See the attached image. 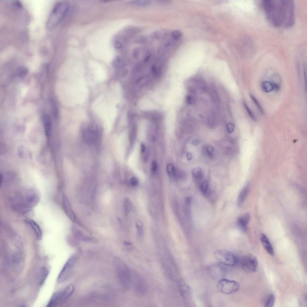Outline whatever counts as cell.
I'll return each mask as SVG.
<instances>
[{
	"instance_id": "obj_1",
	"label": "cell",
	"mask_w": 307,
	"mask_h": 307,
	"mask_svg": "<svg viewBox=\"0 0 307 307\" xmlns=\"http://www.w3.org/2000/svg\"><path fill=\"white\" fill-rule=\"evenodd\" d=\"M262 6L267 20L276 27H290L295 22L294 4L288 0H265Z\"/></svg>"
},
{
	"instance_id": "obj_2",
	"label": "cell",
	"mask_w": 307,
	"mask_h": 307,
	"mask_svg": "<svg viewBox=\"0 0 307 307\" xmlns=\"http://www.w3.org/2000/svg\"><path fill=\"white\" fill-rule=\"evenodd\" d=\"M18 196L16 198L15 205L17 209L24 214L35 207L40 199L38 192L34 190L27 191L24 194Z\"/></svg>"
},
{
	"instance_id": "obj_3",
	"label": "cell",
	"mask_w": 307,
	"mask_h": 307,
	"mask_svg": "<svg viewBox=\"0 0 307 307\" xmlns=\"http://www.w3.org/2000/svg\"><path fill=\"white\" fill-rule=\"evenodd\" d=\"M69 3L62 1L57 3L51 12L47 23L48 29H52L57 26L63 19L69 8Z\"/></svg>"
},
{
	"instance_id": "obj_4",
	"label": "cell",
	"mask_w": 307,
	"mask_h": 307,
	"mask_svg": "<svg viewBox=\"0 0 307 307\" xmlns=\"http://www.w3.org/2000/svg\"><path fill=\"white\" fill-rule=\"evenodd\" d=\"M114 262L119 283L124 289L128 290L132 281V273L127 265L120 258L115 257Z\"/></svg>"
},
{
	"instance_id": "obj_5",
	"label": "cell",
	"mask_w": 307,
	"mask_h": 307,
	"mask_svg": "<svg viewBox=\"0 0 307 307\" xmlns=\"http://www.w3.org/2000/svg\"><path fill=\"white\" fill-rule=\"evenodd\" d=\"M75 289L74 285L71 284L62 290L54 293L51 297L47 306L52 307L65 302L72 294Z\"/></svg>"
},
{
	"instance_id": "obj_6",
	"label": "cell",
	"mask_w": 307,
	"mask_h": 307,
	"mask_svg": "<svg viewBox=\"0 0 307 307\" xmlns=\"http://www.w3.org/2000/svg\"><path fill=\"white\" fill-rule=\"evenodd\" d=\"M214 255L220 264L225 266H234L238 261V257L235 254L225 249L217 250L214 252Z\"/></svg>"
},
{
	"instance_id": "obj_7",
	"label": "cell",
	"mask_w": 307,
	"mask_h": 307,
	"mask_svg": "<svg viewBox=\"0 0 307 307\" xmlns=\"http://www.w3.org/2000/svg\"><path fill=\"white\" fill-rule=\"evenodd\" d=\"M77 254H75L72 255L66 261L58 277V283L65 282L71 276L78 259Z\"/></svg>"
},
{
	"instance_id": "obj_8",
	"label": "cell",
	"mask_w": 307,
	"mask_h": 307,
	"mask_svg": "<svg viewBox=\"0 0 307 307\" xmlns=\"http://www.w3.org/2000/svg\"><path fill=\"white\" fill-rule=\"evenodd\" d=\"M217 287L219 291L226 294H230L238 291L240 288L239 284L235 281L226 279L224 278L219 280Z\"/></svg>"
},
{
	"instance_id": "obj_9",
	"label": "cell",
	"mask_w": 307,
	"mask_h": 307,
	"mask_svg": "<svg viewBox=\"0 0 307 307\" xmlns=\"http://www.w3.org/2000/svg\"><path fill=\"white\" fill-rule=\"evenodd\" d=\"M243 269L248 272H253L257 271L259 263L256 257L251 254H247L244 256L241 261Z\"/></svg>"
},
{
	"instance_id": "obj_10",
	"label": "cell",
	"mask_w": 307,
	"mask_h": 307,
	"mask_svg": "<svg viewBox=\"0 0 307 307\" xmlns=\"http://www.w3.org/2000/svg\"><path fill=\"white\" fill-rule=\"evenodd\" d=\"M133 280L136 293L140 296L145 295L147 292L148 288L144 278L136 273H134Z\"/></svg>"
},
{
	"instance_id": "obj_11",
	"label": "cell",
	"mask_w": 307,
	"mask_h": 307,
	"mask_svg": "<svg viewBox=\"0 0 307 307\" xmlns=\"http://www.w3.org/2000/svg\"><path fill=\"white\" fill-rule=\"evenodd\" d=\"M208 269L210 275L215 280H220L224 278L226 270L221 264H213L209 266Z\"/></svg>"
},
{
	"instance_id": "obj_12",
	"label": "cell",
	"mask_w": 307,
	"mask_h": 307,
	"mask_svg": "<svg viewBox=\"0 0 307 307\" xmlns=\"http://www.w3.org/2000/svg\"><path fill=\"white\" fill-rule=\"evenodd\" d=\"M25 222L32 228L36 239L38 241L41 240L42 238V232L39 225L34 221L30 219H25Z\"/></svg>"
},
{
	"instance_id": "obj_13",
	"label": "cell",
	"mask_w": 307,
	"mask_h": 307,
	"mask_svg": "<svg viewBox=\"0 0 307 307\" xmlns=\"http://www.w3.org/2000/svg\"><path fill=\"white\" fill-rule=\"evenodd\" d=\"M62 203L64 210L67 216L72 220H75L76 218L75 214L65 194L63 195Z\"/></svg>"
},
{
	"instance_id": "obj_14",
	"label": "cell",
	"mask_w": 307,
	"mask_h": 307,
	"mask_svg": "<svg viewBox=\"0 0 307 307\" xmlns=\"http://www.w3.org/2000/svg\"><path fill=\"white\" fill-rule=\"evenodd\" d=\"M250 218V215L248 213L244 214L238 218L237 221L238 226L243 232L247 231Z\"/></svg>"
},
{
	"instance_id": "obj_15",
	"label": "cell",
	"mask_w": 307,
	"mask_h": 307,
	"mask_svg": "<svg viewBox=\"0 0 307 307\" xmlns=\"http://www.w3.org/2000/svg\"><path fill=\"white\" fill-rule=\"evenodd\" d=\"M260 240L262 245L266 251L271 255H273L274 251L268 238L264 234L260 235Z\"/></svg>"
},
{
	"instance_id": "obj_16",
	"label": "cell",
	"mask_w": 307,
	"mask_h": 307,
	"mask_svg": "<svg viewBox=\"0 0 307 307\" xmlns=\"http://www.w3.org/2000/svg\"><path fill=\"white\" fill-rule=\"evenodd\" d=\"M50 272L47 266H44L40 269L37 276V282L40 286H42L46 281Z\"/></svg>"
},
{
	"instance_id": "obj_17",
	"label": "cell",
	"mask_w": 307,
	"mask_h": 307,
	"mask_svg": "<svg viewBox=\"0 0 307 307\" xmlns=\"http://www.w3.org/2000/svg\"><path fill=\"white\" fill-rule=\"evenodd\" d=\"M249 184H247L240 192L237 200L238 206H241L245 200L249 191Z\"/></svg>"
},
{
	"instance_id": "obj_18",
	"label": "cell",
	"mask_w": 307,
	"mask_h": 307,
	"mask_svg": "<svg viewBox=\"0 0 307 307\" xmlns=\"http://www.w3.org/2000/svg\"><path fill=\"white\" fill-rule=\"evenodd\" d=\"M12 262L15 268L20 267L23 262V258L21 254L18 252L15 253L12 255Z\"/></svg>"
},
{
	"instance_id": "obj_19",
	"label": "cell",
	"mask_w": 307,
	"mask_h": 307,
	"mask_svg": "<svg viewBox=\"0 0 307 307\" xmlns=\"http://www.w3.org/2000/svg\"><path fill=\"white\" fill-rule=\"evenodd\" d=\"M179 290L181 295L185 299H186L189 294V288L186 284L181 283L179 285Z\"/></svg>"
},
{
	"instance_id": "obj_20",
	"label": "cell",
	"mask_w": 307,
	"mask_h": 307,
	"mask_svg": "<svg viewBox=\"0 0 307 307\" xmlns=\"http://www.w3.org/2000/svg\"><path fill=\"white\" fill-rule=\"evenodd\" d=\"M261 87L264 91L266 93H269L274 90L272 83L269 81H265L261 84Z\"/></svg>"
},
{
	"instance_id": "obj_21",
	"label": "cell",
	"mask_w": 307,
	"mask_h": 307,
	"mask_svg": "<svg viewBox=\"0 0 307 307\" xmlns=\"http://www.w3.org/2000/svg\"><path fill=\"white\" fill-rule=\"evenodd\" d=\"M275 298L273 294H270L267 297L265 302V306L267 307H271L274 306Z\"/></svg>"
},
{
	"instance_id": "obj_22",
	"label": "cell",
	"mask_w": 307,
	"mask_h": 307,
	"mask_svg": "<svg viewBox=\"0 0 307 307\" xmlns=\"http://www.w3.org/2000/svg\"><path fill=\"white\" fill-rule=\"evenodd\" d=\"M28 73L27 69L25 67H20L17 69L16 73L17 75L20 77H22L26 76Z\"/></svg>"
},
{
	"instance_id": "obj_23",
	"label": "cell",
	"mask_w": 307,
	"mask_h": 307,
	"mask_svg": "<svg viewBox=\"0 0 307 307\" xmlns=\"http://www.w3.org/2000/svg\"><path fill=\"white\" fill-rule=\"evenodd\" d=\"M112 64L114 66L119 68L122 67L124 65L122 59L119 56H117L114 58L112 61Z\"/></svg>"
},
{
	"instance_id": "obj_24",
	"label": "cell",
	"mask_w": 307,
	"mask_h": 307,
	"mask_svg": "<svg viewBox=\"0 0 307 307\" xmlns=\"http://www.w3.org/2000/svg\"><path fill=\"white\" fill-rule=\"evenodd\" d=\"M167 171L169 175L171 177H174L176 175V170L172 164H168L167 166Z\"/></svg>"
},
{
	"instance_id": "obj_25",
	"label": "cell",
	"mask_w": 307,
	"mask_h": 307,
	"mask_svg": "<svg viewBox=\"0 0 307 307\" xmlns=\"http://www.w3.org/2000/svg\"><path fill=\"white\" fill-rule=\"evenodd\" d=\"M136 225L138 234L141 235L143 230L144 225L143 222L140 220H138L136 221Z\"/></svg>"
},
{
	"instance_id": "obj_26",
	"label": "cell",
	"mask_w": 307,
	"mask_h": 307,
	"mask_svg": "<svg viewBox=\"0 0 307 307\" xmlns=\"http://www.w3.org/2000/svg\"><path fill=\"white\" fill-rule=\"evenodd\" d=\"M202 171L200 168H195L192 170V174L194 177L196 179H199L202 176Z\"/></svg>"
},
{
	"instance_id": "obj_27",
	"label": "cell",
	"mask_w": 307,
	"mask_h": 307,
	"mask_svg": "<svg viewBox=\"0 0 307 307\" xmlns=\"http://www.w3.org/2000/svg\"><path fill=\"white\" fill-rule=\"evenodd\" d=\"M131 3L139 6H144L150 5L151 2L150 1H132Z\"/></svg>"
},
{
	"instance_id": "obj_28",
	"label": "cell",
	"mask_w": 307,
	"mask_h": 307,
	"mask_svg": "<svg viewBox=\"0 0 307 307\" xmlns=\"http://www.w3.org/2000/svg\"><path fill=\"white\" fill-rule=\"evenodd\" d=\"M250 97L252 100L253 102L255 104L256 106L257 107L258 110L260 112L261 114H263V111L262 109V107H261L260 104H259L258 101L256 99L255 97L252 95H250Z\"/></svg>"
},
{
	"instance_id": "obj_29",
	"label": "cell",
	"mask_w": 307,
	"mask_h": 307,
	"mask_svg": "<svg viewBox=\"0 0 307 307\" xmlns=\"http://www.w3.org/2000/svg\"><path fill=\"white\" fill-rule=\"evenodd\" d=\"M208 189V184L207 181H204L201 186V192L204 194H206Z\"/></svg>"
},
{
	"instance_id": "obj_30",
	"label": "cell",
	"mask_w": 307,
	"mask_h": 307,
	"mask_svg": "<svg viewBox=\"0 0 307 307\" xmlns=\"http://www.w3.org/2000/svg\"><path fill=\"white\" fill-rule=\"evenodd\" d=\"M243 105L250 117H251L253 120L255 121L256 120V118L253 113L244 101H243Z\"/></svg>"
},
{
	"instance_id": "obj_31",
	"label": "cell",
	"mask_w": 307,
	"mask_h": 307,
	"mask_svg": "<svg viewBox=\"0 0 307 307\" xmlns=\"http://www.w3.org/2000/svg\"><path fill=\"white\" fill-rule=\"evenodd\" d=\"M173 37L175 40H178L181 36L182 33L179 30H175L172 32Z\"/></svg>"
},
{
	"instance_id": "obj_32",
	"label": "cell",
	"mask_w": 307,
	"mask_h": 307,
	"mask_svg": "<svg viewBox=\"0 0 307 307\" xmlns=\"http://www.w3.org/2000/svg\"><path fill=\"white\" fill-rule=\"evenodd\" d=\"M51 105H52L53 110L54 114L55 116H56L58 114V111L55 102L54 100H52L51 101Z\"/></svg>"
},
{
	"instance_id": "obj_33",
	"label": "cell",
	"mask_w": 307,
	"mask_h": 307,
	"mask_svg": "<svg viewBox=\"0 0 307 307\" xmlns=\"http://www.w3.org/2000/svg\"><path fill=\"white\" fill-rule=\"evenodd\" d=\"M227 129L229 133H232L234 132V124L230 123H227Z\"/></svg>"
},
{
	"instance_id": "obj_34",
	"label": "cell",
	"mask_w": 307,
	"mask_h": 307,
	"mask_svg": "<svg viewBox=\"0 0 307 307\" xmlns=\"http://www.w3.org/2000/svg\"><path fill=\"white\" fill-rule=\"evenodd\" d=\"M130 183L134 186H137L139 183L138 180L137 178L133 177L130 179Z\"/></svg>"
},
{
	"instance_id": "obj_35",
	"label": "cell",
	"mask_w": 307,
	"mask_h": 307,
	"mask_svg": "<svg viewBox=\"0 0 307 307\" xmlns=\"http://www.w3.org/2000/svg\"><path fill=\"white\" fill-rule=\"evenodd\" d=\"M157 163L156 161H153L152 163V171L154 173L155 172L157 169Z\"/></svg>"
},
{
	"instance_id": "obj_36",
	"label": "cell",
	"mask_w": 307,
	"mask_h": 307,
	"mask_svg": "<svg viewBox=\"0 0 307 307\" xmlns=\"http://www.w3.org/2000/svg\"><path fill=\"white\" fill-rule=\"evenodd\" d=\"M206 150L208 155H211L214 150L213 147L211 146H208Z\"/></svg>"
},
{
	"instance_id": "obj_37",
	"label": "cell",
	"mask_w": 307,
	"mask_h": 307,
	"mask_svg": "<svg viewBox=\"0 0 307 307\" xmlns=\"http://www.w3.org/2000/svg\"><path fill=\"white\" fill-rule=\"evenodd\" d=\"M116 48L117 49H120L122 47V45L121 43L119 42H116L115 44Z\"/></svg>"
},
{
	"instance_id": "obj_38",
	"label": "cell",
	"mask_w": 307,
	"mask_h": 307,
	"mask_svg": "<svg viewBox=\"0 0 307 307\" xmlns=\"http://www.w3.org/2000/svg\"><path fill=\"white\" fill-rule=\"evenodd\" d=\"M186 101L187 104H191L192 99L191 96L188 95L187 96L186 98Z\"/></svg>"
},
{
	"instance_id": "obj_39",
	"label": "cell",
	"mask_w": 307,
	"mask_h": 307,
	"mask_svg": "<svg viewBox=\"0 0 307 307\" xmlns=\"http://www.w3.org/2000/svg\"><path fill=\"white\" fill-rule=\"evenodd\" d=\"M304 75L305 81V83H306L305 85H306V69L305 67L304 66Z\"/></svg>"
},
{
	"instance_id": "obj_40",
	"label": "cell",
	"mask_w": 307,
	"mask_h": 307,
	"mask_svg": "<svg viewBox=\"0 0 307 307\" xmlns=\"http://www.w3.org/2000/svg\"><path fill=\"white\" fill-rule=\"evenodd\" d=\"M146 150V146L145 145L143 144H141V151L142 152H144Z\"/></svg>"
},
{
	"instance_id": "obj_41",
	"label": "cell",
	"mask_w": 307,
	"mask_h": 307,
	"mask_svg": "<svg viewBox=\"0 0 307 307\" xmlns=\"http://www.w3.org/2000/svg\"><path fill=\"white\" fill-rule=\"evenodd\" d=\"M187 158H188V160H190L192 158V156L190 153H188L187 154Z\"/></svg>"
},
{
	"instance_id": "obj_42",
	"label": "cell",
	"mask_w": 307,
	"mask_h": 307,
	"mask_svg": "<svg viewBox=\"0 0 307 307\" xmlns=\"http://www.w3.org/2000/svg\"><path fill=\"white\" fill-rule=\"evenodd\" d=\"M144 76H141L139 78H138L137 79V80H136V83H139L141 81H142V79H143L144 78Z\"/></svg>"
},
{
	"instance_id": "obj_43",
	"label": "cell",
	"mask_w": 307,
	"mask_h": 307,
	"mask_svg": "<svg viewBox=\"0 0 307 307\" xmlns=\"http://www.w3.org/2000/svg\"><path fill=\"white\" fill-rule=\"evenodd\" d=\"M199 142L198 140H195L193 141V142H192V143H193V144H194L197 145V144H199Z\"/></svg>"
}]
</instances>
